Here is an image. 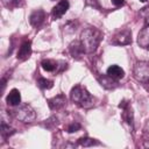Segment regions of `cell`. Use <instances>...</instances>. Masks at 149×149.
<instances>
[{
  "label": "cell",
  "instance_id": "27",
  "mask_svg": "<svg viewBox=\"0 0 149 149\" xmlns=\"http://www.w3.org/2000/svg\"><path fill=\"white\" fill-rule=\"evenodd\" d=\"M148 83H149V80H148Z\"/></svg>",
  "mask_w": 149,
  "mask_h": 149
},
{
  "label": "cell",
  "instance_id": "23",
  "mask_svg": "<svg viewBox=\"0 0 149 149\" xmlns=\"http://www.w3.org/2000/svg\"><path fill=\"white\" fill-rule=\"evenodd\" d=\"M45 126H47L48 128H52V127L57 126V119H56L55 116H51L50 119H48V120H47Z\"/></svg>",
  "mask_w": 149,
  "mask_h": 149
},
{
  "label": "cell",
  "instance_id": "21",
  "mask_svg": "<svg viewBox=\"0 0 149 149\" xmlns=\"http://www.w3.org/2000/svg\"><path fill=\"white\" fill-rule=\"evenodd\" d=\"M140 15L143 17L144 20V26H149V6L143 7L140 10Z\"/></svg>",
  "mask_w": 149,
  "mask_h": 149
},
{
  "label": "cell",
  "instance_id": "15",
  "mask_svg": "<svg viewBox=\"0 0 149 149\" xmlns=\"http://www.w3.org/2000/svg\"><path fill=\"white\" fill-rule=\"evenodd\" d=\"M107 74L114 79H121L123 78L125 76V71L119 66V65H111L108 69H107Z\"/></svg>",
  "mask_w": 149,
  "mask_h": 149
},
{
  "label": "cell",
  "instance_id": "25",
  "mask_svg": "<svg viewBox=\"0 0 149 149\" xmlns=\"http://www.w3.org/2000/svg\"><path fill=\"white\" fill-rule=\"evenodd\" d=\"M6 83H7V78L6 77H2L1 78V92H3V90L6 87Z\"/></svg>",
  "mask_w": 149,
  "mask_h": 149
},
{
  "label": "cell",
  "instance_id": "3",
  "mask_svg": "<svg viewBox=\"0 0 149 149\" xmlns=\"http://www.w3.org/2000/svg\"><path fill=\"white\" fill-rule=\"evenodd\" d=\"M13 115L17 120H20L22 122H26V123H30V122H33L36 119L35 109L30 105H28V104L21 105L16 109H14L13 111Z\"/></svg>",
  "mask_w": 149,
  "mask_h": 149
},
{
  "label": "cell",
  "instance_id": "22",
  "mask_svg": "<svg viewBox=\"0 0 149 149\" xmlns=\"http://www.w3.org/2000/svg\"><path fill=\"white\" fill-rule=\"evenodd\" d=\"M80 125L78 123V122H72V123H70L69 126H68V128H66V132L68 133H74V132H78L79 129H80Z\"/></svg>",
  "mask_w": 149,
  "mask_h": 149
},
{
  "label": "cell",
  "instance_id": "1",
  "mask_svg": "<svg viewBox=\"0 0 149 149\" xmlns=\"http://www.w3.org/2000/svg\"><path fill=\"white\" fill-rule=\"evenodd\" d=\"M101 38H102V33L99 29H97L94 27H88L81 31L79 41L81 42V44L85 49V52L92 54L98 48Z\"/></svg>",
  "mask_w": 149,
  "mask_h": 149
},
{
  "label": "cell",
  "instance_id": "11",
  "mask_svg": "<svg viewBox=\"0 0 149 149\" xmlns=\"http://www.w3.org/2000/svg\"><path fill=\"white\" fill-rule=\"evenodd\" d=\"M137 44L142 49H149V26H144L137 35Z\"/></svg>",
  "mask_w": 149,
  "mask_h": 149
},
{
  "label": "cell",
  "instance_id": "18",
  "mask_svg": "<svg viewBox=\"0 0 149 149\" xmlns=\"http://www.w3.org/2000/svg\"><path fill=\"white\" fill-rule=\"evenodd\" d=\"M78 144L83 146V147H92V146L99 144V142L94 139H91V137H80L78 140Z\"/></svg>",
  "mask_w": 149,
  "mask_h": 149
},
{
  "label": "cell",
  "instance_id": "13",
  "mask_svg": "<svg viewBox=\"0 0 149 149\" xmlns=\"http://www.w3.org/2000/svg\"><path fill=\"white\" fill-rule=\"evenodd\" d=\"M31 55V43L30 41H24L22 42L19 51H17V58L21 61H24L27 58H29V56Z\"/></svg>",
  "mask_w": 149,
  "mask_h": 149
},
{
  "label": "cell",
  "instance_id": "26",
  "mask_svg": "<svg viewBox=\"0 0 149 149\" xmlns=\"http://www.w3.org/2000/svg\"><path fill=\"white\" fill-rule=\"evenodd\" d=\"M140 1H142V2H146V1H147V0H140Z\"/></svg>",
  "mask_w": 149,
  "mask_h": 149
},
{
  "label": "cell",
  "instance_id": "8",
  "mask_svg": "<svg viewBox=\"0 0 149 149\" xmlns=\"http://www.w3.org/2000/svg\"><path fill=\"white\" fill-rule=\"evenodd\" d=\"M69 52L74 59H80L85 52V49L80 41H72L69 44Z\"/></svg>",
  "mask_w": 149,
  "mask_h": 149
},
{
  "label": "cell",
  "instance_id": "12",
  "mask_svg": "<svg viewBox=\"0 0 149 149\" xmlns=\"http://www.w3.org/2000/svg\"><path fill=\"white\" fill-rule=\"evenodd\" d=\"M98 81L100 83V85L107 90H114L115 87H118V80L109 77L108 74H104V76H99L98 77Z\"/></svg>",
  "mask_w": 149,
  "mask_h": 149
},
{
  "label": "cell",
  "instance_id": "7",
  "mask_svg": "<svg viewBox=\"0 0 149 149\" xmlns=\"http://www.w3.org/2000/svg\"><path fill=\"white\" fill-rule=\"evenodd\" d=\"M119 107L123 111L122 112V119L125 122H127L129 126H133V111H132V107L129 105V101L128 100H122L120 101L119 104Z\"/></svg>",
  "mask_w": 149,
  "mask_h": 149
},
{
  "label": "cell",
  "instance_id": "14",
  "mask_svg": "<svg viewBox=\"0 0 149 149\" xmlns=\"http://www.w3.org/2000/svg\"><path fill=\"white\" fill-rule=\"evenodd\" d=\"M6 101H7V104L10 105V106H17V105H20V102H21V94H20V91L16 90V88H13V90L8 93V95H7V98H6Z\"/></svg>",
  "mask_w": 149,
  "mask_h": 149
},
{
  "label": "cell",
  "instance_id": "16",
  "mask_svg": "<svg viewBox=\"0 0 149 149\" xmlns=\"http://www.w3.org/2000/svg\"><path fill=\"white\" fill-rule=\"evenodd\" d=\"M41 66L43 68V70L48 71V72H54L57 69V62L52 61V59H43L41 62Z\"/></svg>",
  "mask_w": 149,
  "mask_h": 149
},
{
  "label": "cell",
  "instance_id": "10",
  "mask_svg": "<svg viewBox=\"0 0 149 149\" xmlns=\"http://www.w3.org/2000/svg\"><path fill=\"white\" fill-rule=\"evenodd\" d=\"M66 104V98L64 94H58L51 99L48 100V105L52 111H58L61 108H63Z\"/></svg>",
  "mask_w": 149,
  "mask_h": 149
},
{
  "label": "cell",
  "instance_id": "19",
  "mask_svg": "<svg viewBox=\"0 0 149 149\" xmlns=\"http://www.w3.org/2000/svg\"><path fill=\"white\" fill-rule=\"evenodd\" d=\"M2 3L5 7L9 9H14L16 7H21L23 5V0H2Z\"/></svg>",
  "mask_w": 149,
  "mask_h": 149
},
{
  "label": "cell",
  "instance_id": "9",
  "mask_svg": "<svg viewBox=\"0 0 149 149\" xmlns=\"http://www.w3.org/2000/svg\"><path fill=\"white\" fill-rule=\"evenodd\" d=\"M44 19H45V13L43 9H37L35 12H33L30 14V17H29V22L33 27L35 28H38L43 22H44Z\"/></svg>",
  "mask_w": 149,
  "mask_h": 149
},
{
  "label": "cell",
  "instance_id": "5",
  "mask_svg": "<svg viewBox=\"0 0 149 149\" xmlns=\"http://www.w3.org/2000/svg\"><path fill=\"white\" fill-rule=\"evenodd\" d=\"M112 43L118 44V45H127V44L132 43V31L128 29H123V30L119 31L118 34L114 35Z\"/></svg>",
  "mask_w": 149,
  "mask_h": 149
},
{
  "label": "cell",
  "instance_id": "17",
  "mask_svg": "<svg viewBox=\"0 0 149 149\" xmlns=\"http://www.w3.org/2000/svg\"><path fill=\"white\" fill-rule=\"evenodd\" d=\"M0 133H1V135L3 137H8L12 134H14V129L2 120L1 121V126H0Z\"/></svg>",
  "mask_w": 149,
  "mask_h": 149
},
{
  "label": "cell",
  "instance_id": "6",
  "mask_svg": "<svg viewBox=\"0 0 149 149\" xmlns=\"http://www.w3.org/2000/svg\"><path fill=\"white\" fill-rule=\"evenodd\" d=\"M69 7H70V3H69L68 0H61L56 6H54V8H52V10H51V16H52V19L56 20V19L62 17V16L68 12Z\"/></svg>",
  "mask_w": 149,
  "mask_h": 149
},
{
  "label": "cell",
  "instance_id": "24",
  "mask_svg": "<svg viewBox=\"0 0 149 149\" xmlns=\"http://www.w3.org/2000/svg\"><path fill=\"white\" fill-rule=\"evenodd\" d=\"M112 2L115 7H121L125 5V0H112Z\"/></svg>",
  "mask_w": 149,
  "mask_h": 149
},
{
  "label": "cell",
  "instance_id": "4",
  "mask_svg": "<svg viewBox=\"0 0 149 149\" xmlns=\"http://www.w3.org/2000/svg\"><path fill=\"white\" fill-rule=\"evenodd\" d=\"M133 73H134V77L136 78V80L147 83L149 80V63H147L144 61L136 62L133 68Z\"/></svg>",
  "mask_w": 149,
  "mask_h": 149
},
{
  "label": "cell",
  "instance_id": "20",
  "mask_svg": "<svg viewBox=\"0 0 149 149\" xmlns=\"http://www.w3.org/2000/svg\"><path fill=\"white\" fill-rule=\"evenodd\" d=\"M37 84H38V86H40L41 88H43V90H49V88H51V87L54 86V83H52L51 80L47 79V78H40V79L37 80Z\"/></svg>",
  "mask_w": 149,
  "mask_h": 149
},
{
  "label": "cell",
  "instance_id": "2",
  "mask_svg": "<svg viewBox=\"0 0 149 149\" xmlns=\"http://www.w3.org/2000/svg\"><path fill=\"white\" fill-rule=\"evenodd\" d=\"M70 99L74 104H77L78 106H80L83 108H86V109L91 108L95 105V98L92 94H90V92L85 87H83L80 85H76L71 90Z\"/></svg>",
  "mask_w": 149,
  "mask_h": 149
}]
</instances>
